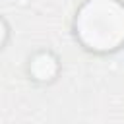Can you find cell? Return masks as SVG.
<instances>
[{
    "label": "cell",
    "mask_w": 124,
    "mask_h": 124,
    "mask_svg": "<svg viewBox=\"0 0 124 124\" xmlns=\"http://www.w3.org/2000/svg\"><path fill=\"white\" fill-rule=\"evenodd\" d=\"M76 35L95 52H110L124 43V4L118 0H87L76 16Z\"/></svg>",
    "instance_id": "6da1fadb"
},
{
    "label": "cell",
    "mask_w": 124,
    "mask_h": 124,
    "mask_svg": "<svg viewBox=\"0 0 124 124\" xmlns=\"http://www.w3.org/2000/svg\"><path fill=\"white\" fill-rule=\"evenodd\" d=\"M58 72V60L52 52H37L29 62V74L37 81H50Z\"/></svg>",
    "instance_id": "7a4b0ae2"
}]
</instances>
